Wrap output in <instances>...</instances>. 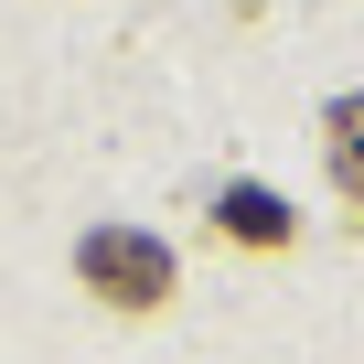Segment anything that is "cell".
Instances as JSON below:
<instances>
[{
	"label": "cell",
	"instance_id": "cell-3",
	"mask_svg": "<svg viewBox=\"0 0 364 364\" xmlns=\"http://www.w3.org/2000/svg\"><path fill=\"white\" fill-rule=\"evenodd\" d=\"M321 161H332V193L364 215V97H332V118H321Z\"/></svg>",
	"mask_w": 364,
	"mask_h": 364
},
{
	"label": "cell",
	"instance_id": "cell-1",
	"mask_svg": "<svg viewBox=\"0 0 364 364\" xmlns=\"http://www.w3.org/2000/svg\"><path fill=\"white\" fill-rule=\"evenodd\" d=\"M75 279H86L107 311L150 321V311L171 300V247H161V236H139V225H97V236L75 247Z\"/></svg>",
	"mask_w": 364,
	"mask_h": 364
},
{
	"label": "cell",
	"instance_id": "cell-2",
	"mask_svg": "<svg viewBox=\"0 0 364 364\" xmlns=\"http://www.w3.org/2000/svg\"><path fill=\"white\" fill-rule=\"evenodd\" d=\"M215 225H225L236 247H289V236H300V215L268 193V182H225V193H215Z\"/></svg>",
	"mask_w": 364,
	"mask_h": 364
}]
</instances>
